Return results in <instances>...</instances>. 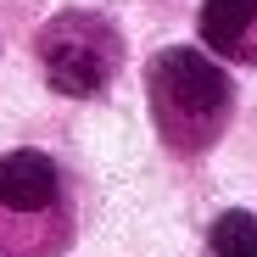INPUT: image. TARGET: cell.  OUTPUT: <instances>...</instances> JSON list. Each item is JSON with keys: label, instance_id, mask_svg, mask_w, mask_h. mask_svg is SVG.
Instances as JSON below:
<instances>
[{"label": "cell", "instance_id": "cell-1", "mask_svg": "<svg viewBox=\"0 0 257 257\" xmlns=\"http://www.w3.org/2000/svg\"><path fill=\"white\" fill-rule=\"evenodd\" d=\"M146 101H151V117H157V135L174 151H207L229 123L235 90H229L224 67L212 56H201L190 45H174V51L151 56Z\"/></svg>", "mask_w": 257, "mask_h": 257}, {"label": "cell", "instance_id": "cell-2", "mask_svg": "<svg viewBox=\"0 0 257 257\" xmlns=\"http://www.w3.org/2000/svg\"><path fill=\"white\" fill-rule=\"evenodd\" d=\"M117 28L95 12H62L39 28V62L56 95H101L117 73Z\"/></svg>", "mask_w": 257, "mask_h": 257}, {"label": "cell", "instance_id": "cell-3", "mask_svg": "<svg viewBox=\"0 0 257 257\" xmlns=\"http://www.w3.org/2000/svg\"><path fill=\"white\" fill-rule=\"evenodd\" d=\"M62 201V168L45 151H6L0 157V207L17 218H39Z\"/></svg>", "mask_w": 257, "mask_h": 257}, {"label": "cell", "instance_id": "cell-4", "mask_svg": "<svg viewBox=\"0 0 257 257\" xmlns=\"http://www.w3.org/2000/svg\"><path fill=\"white\" fill-rule=\"evenodd\" d=\"M196 28L212 56L257 62V0H201Z\"/></svg>", "mask_w": 257, "mask_h": 257}, {"label": "cell", "instance_id": "cell-5", "mask_svg": "<svg viewBox=\"0 0 257 257\" xmlns=\"http://www.w3.org/2000/svg\"><path fill=\"white\" fill-rule=\"evenodd\" d=\"M207 251L212 257H257V212H246V207L218 212L212 235H207Z\"/></svg>", "mask_w": 257, "mask_h": 257}]
</instances>
